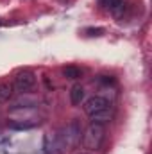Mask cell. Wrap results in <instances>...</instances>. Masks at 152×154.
Instances as JSON below:
<instances>
[{
  "mask_svg": "<svg viewBox=\"0 0 152 154\" xmlns=\"http://www.w3.org/2000/svg\"><path fill=\"white\" fill-rule=\"evenodd\" d=\"M56 134H57V140H59L63 151L68 149V147H75L77 143L81 142V138H82L81 122H79L77 118L70 120V124H66V125H65L63 129H59V133H56Z\"/></svg>",
  "mask_w": 152,
  "mask_h": 154,
  "instance_id": "6da1fadb",
  "label": "cell"
},
{
  "mask_svg": "<svg viewBox=\"0 0 152 154\" xmlns=\"http://www.w3.org/2000/svg\"><path fill=\"white\" fill-rule=\"evenodd\" d=\"M13 86H14V91H18V93H29L36 86V75H34V72H31V70L18 72L16 77H14Z\"/></svg>",
  "mask_w": 152,
  "mask_h": 154,
  "instance_id": "3957f363",
  "label": "cell"
},
{
  "mask_svg": "<svg viewBox=\"0 0 152 154\" xmlns=\"http://www.w3.org/2000/svg\"><path fill=\"white\" fill-rule=\"evenodd\" d=\"M84 100V88L81 84H74L70 88V102L72 106H81Z\"/></svg>",
  "mask_w": 152,
  "mask_h": 154,
  "instance_id": "ba28073f",
  "label": "cell"
},
{
  "mask_svg": "<svg viewBox=\"0 0 152 154\" xmlns=\"http://www.w3.org/2000/svg\"><path fill=\"white\" fill-rule=\"evenodd\" d=\"M108 106H111L109 102H108V99H104V97H100V95H93V97H90L86 102H84V113L90 116L93 115V113H99V111H102V109H106Z\"/></svg>",
  "mask_w": 152,
  "mask_h": 154,
  "instance_id": "277c9868",
  "label": "cell"
},
{
  "mask_svg": "<svg viewBox=\"0 0 152 154\" xmlns=\"http://www.w3.org/2000/svg\"><path fill=\"white\" fill-rule=\"evenodd\" d=\"M63 75L66 77V79H70V81H77V79H81L82 72L77 66H65L63 68Z\"/></svg>",
  "mask_w": 152,
  "mask_h": 154,
  "instance_id": "8fae6325",
  "label": "cell"
},
{
  "mask_svg": "<svg viewBox=\"0 0 152 154\" xmlns=\"http://www.w3.org/2000/svg\"><path fill=\"white\" fill-rule=\"evenodd\" d=\"M125 9H127V4H125L123 0H114L113 4L109 5V11H111V14H113L114 18H120V16H123Z\"/></svg>",
  "mask_w": 152,
  "mask_h": 154,
  "instance_id": "30bf717a",
  "label": "cell"
},
{
  "mask_svg": "<svg viewBox=\"0 0 152 154\" xmlns=\"http://www.w3.org/2000/svg\"><path fill=\"white\" fill-rule=\"evenodd\" d=\"M43 151H45V154H61L63 152V147H61V143L57 140V134H52V133L45 134Z\"/></svg>",
  "mask_w": 152,
  "mask_h": 154,
  "instance_id": "5b68a950",
  "label": "cell"
},
{
  "mask_svg": "<svg viewBox=\"0 0 152 154\" xmlns=\"http://www.w3.org/2000/svg\"><path fill=\"white\" fill-rule=\"evenodd\" d=\"M7 125L11 129H18V131H25V129H32L39 125L38 118H18V120H9Z\"/></svg>",
  "mask_w": 152,
  "mask_h": 154,
  "instance_id": "8992f818",
  "label": "cell"
},
{
  "mask_svg": "<svg viewBox=\"0 0 152 154\" xmlns=\"http://www.w3.org/2000/svg\"><path fill=\"white\" fill-rule=\"evenodd\" d=\"M86 32H88L90 36H100V34L104 32V29H86Z\"/></svg>",
  "mask_w": 152,
  "mask_h": 154,
  "instance_id": "7c38bea8",
  "label": "cell"
},
{
  "mask_svg": "<svg viewBox=\"0 0 152 154\" xmlns=\"http://www.w3.org/2000/svg\"><path fill=\"white\" fill-rule=\"evenodd\" d=\"M99 2H100V4H102V5H106V7H109V5H111V4H113L114 0H99Z\"/></svg>",
  "mask_w": 152,
  "mask_h": 154,
  "instance_id": "4fadbf2b",
  "label": "cell"
},
{
  "mask_svg": "<svg viewBox=\"0 0 152 154\" xmlns=\"http://www.w3.org/2000/svg\"><path fill=\"white\" fill-rule=\"evenodd\" d=\"M114 116V111L111 106H108L106 109H102V111H99V113H93V115H90L91 118V122L93 124H102V125H106L108 122H111Z\"/></svg>",
  "mask_w": 152,
  "mask_h": 154,
  "instance_id": "52a82bcc",
  "label": "cell"
},
{
  "mask_svg": "<svg viewBox=\"0 0 152 154\" xmlns=\"http://www.w3.org/2000/svg\"><path fill=\"white\" fill-rule=\"evenodd\" d=\"M106 140V125L102 124H90L86 131L82 133V143L88 151H100L102 143Z\"/></svg>",
  "mask_w": 152,
  "mask_h": 154,
  "instance_id": "7a4b0ae2",
  "label": "cell"
},
{
  "mask_svg": "<svg viewBox=\"0 0 152 154\" xmlns=\"http://www.w3.org/2000/svg\"><path fill=\"white\" fill-rule=\"evenodd\" d=\"M81 154H88V152H81Z\"/></svg>",
  "mask_w": 152,
  "mask_h": 154,
  "instance_id": "5bb4252c",
  "label": "cell"
},
{
  "mask_svg": "<svg viewBox=\"0 0 152 154\" xmlns=\"http://www.w3.org/2000/svg\"><path fill=\"white\" fill-rule=\"evenodd\" d=\"M14 95V86L11 82H2L0 84V104L9 102Z\"/></svg>",
  "mask_w": 152,
  "mask_h": 154,
  "instance_id": "9c48e42d",
  "label": "cell"
}]
</instances>
